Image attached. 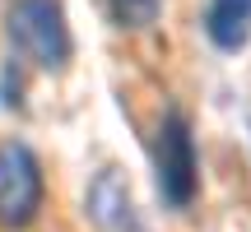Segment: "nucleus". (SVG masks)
Returning <instances> with one entry per match:
<instances>
[{"label":"nucleus","instance_id":"nucleus-6","mask_svg":"<svg viewBox=\"0 0 251 232\" xmlns=\"http://www.w3.org/2000/svg\"><path fill=\"white\" fill-rule=\"evenodd\" d=\"M102 5H107V19L117 28H126V33H144V28L158 23V14H163L168 0H102Z\"/></svg>","mask_w":251,"mask_h":232},{"label":"nucleus","instance_id":"nucleus-4","mask_svg":"<svg viewBox=\"0 0 251 232\" xmlns=\"http://www.w3.org/2000/svg\"><path fill=\"white\" fill-rule=\"evenodd\" d=\"M205 33L219 51H237L251 42V0H209Z\"/></svg>","mask_w":251,"mask_h":232},{"label":"nucleus","instance_id":"nucleus-1","mask_svg":"<svg viewBox=\"0 0 251 232\" xmlns=\"http://www.w3.org/2000/svg\"><path fill=\"white\" fill-rule=\"evenodd\" d=\"M5 37L19 61L37 65L47 74H61L75 56L70 23H65L61 0H9L5 9Z\"/></svg>","mask_w":251,"mask_h":232},{"label":"nucleus","instance_id":"nucleus-3","mask_svg":"<svg viewBox=\"0 0 251 232\" xmlns=\"http://www.w3.org/2000/svg\"><path fill=\"white\" fill-rule=\"evenodd\" d=\"M153 172H158V195L172 209H191L200 190V153H196V130L186 112H163L158 135H153Z\"/></svg>","mask_w":251,"mask_h":232},{"label":"nucleus","instance_id":"nucleus-5","mask_svg":"<svg viewBox=\"0 0 251 232\" xmlns=\"http://www.w3.org/2000/svg\"><path fill=\"white\" fill-rule=\"evenodd\" d=\"M89 209H93V218H98L102 228H112V232H121V228L135 218V214H130V190H126V181L117 177V172H102V177L93 181Z\"/></svg>","mask_w":251,"mask_h":232},{"label":"nucleus","instance_id":"nucleus-2","mask_svg":"<svg viewBox=\"0 0 251 232\" xmlns=\"http://www.w3.org/2000/svg\"><path fill=\"white\" fill-rule=\"evenodd\" d=\"M47 205L42 158L24 139H0V232H28Z\"/></svg>","mask_w":251,"mask_h":232}]
</instances>
